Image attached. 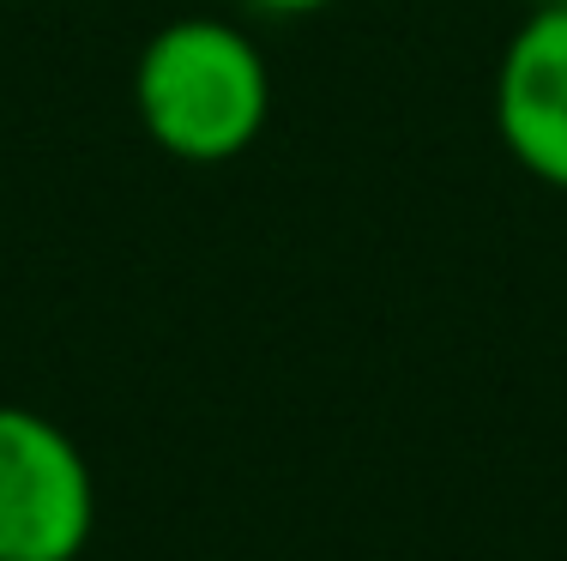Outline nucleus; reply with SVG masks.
Listing matches in <instances>:
<instances>
[{
    "label": "nucleus",
    "instance_id": "1",
    "mask_svg": "<svg viewBox=\"0 0 567 561\" xmlns=\"http://www.w3.org/2000/svg\"><path fill=\"white\" fill-rule=\"evenodd\" d=\"M133 110L145 139L175 164H229L272 115V73L248 31L224 19H175L140 49Z\"/></svg>",
    "mask_w": 567,
    "mask_h": 561
},
{
    "label": "nucleus",
    "instance_id": "4",
    "mask_svg": "<svg viewBox=\"0 0 567 561\" xmlns=\"http://www.w3.org/2000/svg\"><path fill=\"white\" fill-rule=\"evenodd\" d=\"M248 7H260V12H272V19H308V12H320V7H332V0H248Z\"/></svg>",
    "mask_w": 567,
    "mask_h": 561
},
{
    "label": "nucleus",
    "instance_id": "3",
    "mask_svg": "<svg viewBox=\"0 0 567 561\" xmlns=\"http://www.w3.org/2000/svg\"><path fill=\"white\" fill-rule=\"evenodd\" d=\"M495 127L525 176L567 194V7L532 12L502 49Z\"/></svg>",
    "mask_w": 567,
    "mask_h": 561
},
{
    "label": "nucleus",
    "instance_id": "2",
    "mask_svg": "<svg viewBox=\"0 0 567 561\" xmlns=\"http://www.w3.org/2000/svg\"><path fill=\"white\" fill-rule=\"evenodd\" d=\"M97 531V477L79 440L31 405H0V561H79Z\"/></svg>",
    "mask_w": 567,
    "mask_h": 561
}]
</instances>
